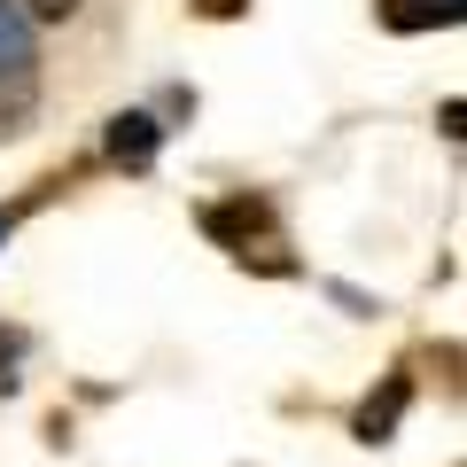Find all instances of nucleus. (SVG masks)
<instances>
[{
	"instance_id": "nucleus-1",
	"label": "nucleus",
	"mask_w": 467,
	"mask_h": 467,
	"mask_svg": "<svg viewBox=\"0 0 467 467\" xmlns=\"http://www.w3.org/2000/svg\"><path fill=\"white\" fill-rule=\"evenodd\" d=\"M101 149H109V164H133V171H149V164H156V149H164V125H156L149 109H125V117H109Z\"/></svg>"
},
{
	"instance_id": "nucleus-2",
	"label": "nucleus",
	"mask_w": 467,
	"mask_h": 467,
	"mask_svg": "<svg viewBox=\"0 0 467 467\" xmlns=\"http://www.w3.org/2000/svg\"><path fill=\"white\" fill-rule=\"evenodd\" d=\"M467 0H382V24L389 32H436V24H460Z\"/></svg>"
},
{
	"instance_id": "nucleus-3",
	"label": "nucleus",
	"mask_w": 467,
	"mask_h": 467,
	"mask_svg": "<svg viewBox=\"0 0 467 467\" xmlns=\"http://www.w3.org/2000/svg\"><path fill=\"white\" fill-rule=\"evenodd\" d=\"M24 70H32V16L0 0V78H24Z\"/></svg>"
},
{
	"instance_id": "nucleus-4",
	"label": "nucleus",
	"mask_w": 467,
	"mask_h": 467,
	"mask_svg": "<svg viewBox=\"0 0 467 467\" xmlns=\"http://www.w3.org/2000/svg\"><path fill=\"white\" fill-rule=\"evenodd\" d=\"M398 413H405V382H389L382 398L358 413V444H389V429H398Z\"/></svg>"
},
{
	"instance_id": "nucleus-5",
	"label": "nucleus",
	"mask_w": 467,
	"mask_h": 467,
	"mask_svg": "<svg viewBox=\"0 0 467 467\" xmlns=\"http://www.w3.org/2000/svg\"><path fill=\"white\" fill-rule=\"evenodd\" d=\"M202 226H211L218 242H234V250H250V234L265 226V211H257V202H234V211H202Z\"/></svg>"
},
{
	"instance_id": "nucleus-6",
	"label": "nucleus",
	"mask_w": 467,
	"mask_h": 467,
	"mask_svg": "<svg viewBox=\"0 0 467 467\" xmlns=\"http://www.w3.org/2000/svg\"><path fill=\"white\" fill-rule=\"evenodd\" d=\"M32 24H63V16H78V0H16Z\"/></svg>"
},
{
	"instance_id": "nucleus-7",
	"label": "nucleus",
	"mask_w": 467,
	"mask_h": 467,
	"mask_svg": "<svg viewBox=\"0 0 467 467\" xmlns=\"http://www.w3.org/2000/svg\"><path fill=\"white\" fill-rule=\"evenodd\" d=\"M202 16H242V8H250V0H195Z\"/></svg>"
},
{
	"instance_id": "nucleus-8",
	"label": "nucleus",
	"mask_w": 467,
	"mask_h": 467,
	"mask_svg": "<svg viewBox=\"0 0 467 467\" xmlns=\"http://www.w3.org/2000/svg\"><path fill=\"white\" fill-rule=\"evenodd\" d=\"M8 234H16V211H0V242H8Z\"/></svg>"
}]
</instances>
